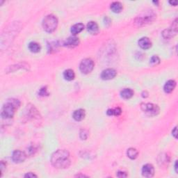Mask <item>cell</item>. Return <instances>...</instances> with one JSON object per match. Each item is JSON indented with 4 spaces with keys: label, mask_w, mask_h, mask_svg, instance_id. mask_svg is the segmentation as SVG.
Returning <instances> with one entry per match:
<instances>
[{
    "label": "cell",
    "mask_w": 178,
    "mask_h": 178,
    "mask_svg": "<svg viewBox=\"0 0 178 178\" xmlns=\"http://www.w3.org/2000/svg\"><path fill=\"white\" fill-rule=\"evenodd\" d=\"M27 154L20 150H15L12 155V160L16 163H22L26 160Z\"/></svg>",
    "instance_id": "7"
},
{
    "label": "cell",
    "mask_w": 178,
    "mask_h": 178,
    "mask_svg": "<svg viewBox=\"0 0 178 178\" xmlns=\"http://www.w3.org/2000/svg\"><path fill=\"white\" fill-rule=\"evenodd\" d=\"M155 18V15L152 13H148L147 15H143L142 17H139L136 19V24L139 26L146 25V24L149 23L154 20V18Z\"/></svg>",
    "instance_id": "6"
},
{
    "label": "cell",
    "mask_w": 178,
    "mask_h": 178,
    "mask_svg": "<svg viewBox=\"0 0 178 178\" xmlns=\"http://www.w3.org/2000/svg\"><path fill=\"white\" fill-rule=\"evenodd\" d=\"M58 25V20L53 15L46 16L42 21V27L44 30L48 33H52L56 30Z\"/></svg>",
    "instance_id": "3"
},
{
    "label": "cell",
    "mask_w": 178,
    "mask_h": 178,
    "mask_svg": "<svg viewBox=\"0 0 178 178\" xmlns=\"http://www.w3.org/2000/svg\"><path fill=\"white\" fill-rule=\"evenodd\" d=\"M117 72L114 69H111V68H109V69H106L102 71L101 74V78L103 80H111L114 78Z\"/></svg>",
    "instance_id": "9"
},
{
    "label": "cell",
    "mask_w": 178,
    "mask_h": 178,
    "mask_svg": "<svg viewBox=\"0 0 178 178\" xmlns=\"http://www.w3.org/2000/svg\"><path fill=\"white\" fill-rule=\"evenodd\" d=\"M94 68V62L91 59H85L81 62L79 70L83 74H89Z\"/></svg>",
    "instance_id": "4"
},
{
    "label": "cell",
    "mask_w": 178,
    "mask_h": 178,
    "mask_svg": "<svg viewBox=\"0 0 178 178\" xmlns=\"http://www.w3.org/2000/svg\"><path fill=\"white\" fill-rule=\"evenodd\" d=\"M25 177H37V175L34 174V173H28L25 175Z\"/></svg>",
    "instance_id": "28"
},
{
    "label": "cell",
    "mask_w": 178,
    "mask_h": 178,
    "mask_svg": "<svg viewBox=\"0 0 178 178\" xmlns=\"http://www.w3.org/2000/svg\"><path fill=\"white\" fill-rule=\"evenodd\" d=\"M169 3H170V4H172V5L177 6V1H175V2H170Z\"/></svg>",
    "instance_id": "31"
},
{
    "label": "cell",
    "mask_w": 178,
    "mask_h": 178,
    "mask_svg": "<svg viewBox=\"0 0 178 178\" xmlns=\"http://www.w3.org/2000/svg\"><path fill=\"white\" fill-rule=\"evenodd\" d=\"M72 117L76 121H82L85 118V111L82 109H77L74 111Z\"/></svg>",
    "instance_id": "13"
},
{
    "label": "cell",
    "mask_w": 178,
    "mask_h": 178,
    "mask_svg": "<svg viewBox=\"0 0 178 178\" xmlns=\"http://www.w3.org/2000/svg\"><path fill=\"white\" fill-rule=\"evenodd\" d=\"M116 175H117L118 177H127V173L125 172H123V171H118Z\"/></svg>",
    "instance_id": "27"
},
{
    "label": "cell",
    "mask_w": 178,
    "mask_h": 178,
    "mask_svg": "<svg viewBox=\"0 0 178 178\" xmlns=\"http://www.w3.org/2000/svg\"><path fill=\"white\" fill-rule=\"evenodd\" d=\"M79 40L78 38L77 37H75V36H71L69 37L68 39H66V40L65 41V43L64 45L66 47H75L79 45Z\"/></svg>",
    "instance_id": "10"
},
{
    "label": "cell",
    "mask_w": 178,
    "mask_h": 178,
    "mask_svg": "<svg viewBox=\"0 0 178 178\" xmlns=\"http://www.w3.org/2000/svg\"><path fill=\"white\" fill-rule=\"evenodd\" d=\"M160 63V59L157 56H153L150 59V63L153 65H157Z\"/></svg>",
    "instance_id": "26"
},
{
    "label": "cell",
    "mask_w": 178,
    "mask_h": 178,
    "mask_svg": "<svg viewBox=\"0 0 178 178\" xmlns=\"http://www.w3.org/2000/svg\"><path fill=\"white\" fill-rule=\"evenodd\" d=\"M20 105V102L18 99H11L7 101L2 109L1 116L4 119H10L13 117L16 109Z\"/></svg>",
    "instance_id": "2"
},
{
    "label": "cell",
    "mask_w": 178,
    "mask_h": 178,
    "mask_svg": "<svg viewBox=\"0 0 178 178\" xmlns=\"http://www.w3.org/2000/svg\"><path fill=\"white\" fill-rule=\"evenodd\" d=\"M37 151V148L34 145H31L29 147L27 148V155H34L35 152Z\"/></svg>",
    "instance_id": "23"
},
{
    "label": "cell",
    "mask_w": 178,
    "mask_h": 178,
    "mask_svg": "<svg viewBox=\"0 0 178 178\" xmlns=\"http://www.w3.org/2000/svg\"><path fill=\"white\" fill-rule=\"evenodd\" d=\"M177 33V30L174 29L173 28L172 29H166L165 30L163 33V37L166 38V39H170L173 36V35Z\"/></svg>",
    "instance_id": "22"
},
{
    "label": "cell",
    "mask_w": 178,
    "mask_h": 178,
    "mask_svg": "<svg viewBox=\"0 0 178 178\" xmlns=\"http://www.w3.org/2000/svg\"><path fill=\"white\" fill-rule=\"evenodd\" d=\"M39 94L40 96L45 97V96H48L49 92H48V91H47V89L46 87H42L40 89Z\"/></svg>",
    "instance_id": "24"
},
{
    "label": "cell",
    "mask_w": 178,
    "mask_h": 178,
    "mask_svg": "<svg viewBox=\"0 0 178 178\" xmlns=\"http://www.w3.org/2000/svg\"><path fill=\"white\" fill-rule=\"evenodd\" d=\"M121 113H122V110H121V109L119 107L108 109L107 111H106L107 115L110 116H120L121 114Z\"/></svg>",
    "instance_id": "21"
},
{
    "label": "cell",
    "mask_w": 178,
    "mask_h": 178,
    "mask_svg": "<svg viewBox=\"0 0 178 178\" xmlns=\"http://www.w3.org/2000/svg\"><path fill=\"white\" fill-rule=\"evenodd\" d=\"M138 155H139V152L137 151L135 148H131L127 149V155L128 157L131 159V160H135V159H136L137 156H138Z\"/></svg>",
    "instance_id": "19"
},
{
    "label": "cell",
    "mask_w": 178,
    "mask_h": 178,
    "mask_svg": "<svg viewBox=\"0 0 178 178\" xmlns=\"http://www.w3.org/2000/svg\"><path fill=\"white\" fill-rule=\"evenodd\" d=\"M89 136V133L86 129H82L80 132V138L82 140H86Z\"/></svg>",
    "instance_id": "25"
},
{
    "label": "cell",
    "mask_w": 178,
    "mask_h": 178,
    "mask_svg": "<svg viewBox=\"0 0 178 178\" xmlns=\"http://www.w3.org/2000/svg\"><path fill=\"white\" fill-rule=\"evenodd\" d=\"M29 50L33 53H37L40 50V46L39 43L35 42H31L29 44Z\"/></svg>",
    "instance_id": "20"
},
{
    "label": "cell",
    "mask_w": 178,
    "mask_h": 178,
    "mask_svg": "<svg viewBox=\"0 0 178 178\" xmlns=\"http://www.w3.org/2000/svg\"><path fill=\"white\" fill-rule=\"evenodd\" d=\"M84 29V25L82 23H77L75 24L71 27V33L73 35H77L82 32Z\"/></svg>",
    "instance_id": "15"
},
{
    "label": "cell",
    "mask_w": 178,
    "mask_h": 178,
    "mask_svg": "<svg viewBox=\"0 0 178 178\" xmlns=\"http://www.w3.org/2000/svg\"><path fill=\"white\" fill-rule=\"evenodd\" d=\"M175 86H176V82L174 80H169L165 84L163 90L166 93H170L174 91Z\"/></svg>",
    "instance_id": "12"
},
{
    "label": "cell",
    "mask_w": 178,
    "mask_h": 178,
    "mask_svg": "<svg viewBox=\"0 0 178 178\" xmlns=\"http://www.w3.org/2000/svg\"><path fill=\"white\" fill-rule=\"evenodd\" d=\"M141 109L148 116H156L160 112V108L157 105L152 103H143L141 104Z\"/></svg>",
    "instance_id": "5"
},
{
    "label": "cell",
    "mask_w": 178,
    "mask_h": 178,
    "mask_svg": "<svg viewBox=\"0 0 178 178\" xmlns=\"http://www.w3.org/2000/svg\"><path fill=\"white\" fill-rule=\"evenodd\" d=\"M139 45L142 49H148L151 47L152 42L150 41V40H149L148 38L143 37V38H141V39H139Z\"/></svg>",
    "instance_id": "11"
},
{
    "label": "cell",
    "mask_w": 178,
    "mask_h": 178,
    "mask_svg": "<svg viewBox=\"0 0 178 178\" xmlns=\"http://www.w3.org/2000/svg\"><path fill=\"white\" fill-rule=\"evenodd\" d=\"M142 175L146 177H151L155 175V168L152 164L144 165L142 168Z\"/></svg>",
    "instance_id": "8"
},
{
    "label": "cell",
    "mask_w": 178,
    "mask_h": 178,
    "mask_svg": "<svg viewBox=\"0 0 178 178\" xmlns=\"http://www.w3.org/2000/svg\"><path fill=\"white\" fill-rule=\"evenodd\" d=\"M63 77L65 79L68 81H72L75 79V74L74 71L71 69H68L64 71L63 72Z\"/></svg>",
    "instance_id": "18"
},
{
    "label": "cell",
    "mask_w": 178,
    "mask_h": 178,
    "mask_svg": "<svg viewBox=\"0 0 178 178\" xmlns=\"http://www.w3.org/2000/svg\"><path fill=\"white\" fill-rule=\"evenodd\" d=\"M175 172H176V173H177V161H175Z\"/></svg>",
    "instance_id": "32"
},
{
    "label": "cell",
    "mask_w": 178,
    "mask_h": 178,
    "mask_svg": "<svg viewBox=\"0 0 178 178\" xmlns=\"http://www.w3.org/2000/svg\"><path fill=\"white\" fill-rule=\"evenodd\" d=\"M51 163L56 168H66L70 165V154L65 149L56 151L51 157Z\"/></svg>",
    "instance_id": "1"
},
{
    "label": "cell",
    "mask_w": 178,
    "mask_h": 178,
    "mask_svg": "<svg viewBox=\"0 0 178 178\" xmlns=\"http://www.w3.org/2000/svg\"><path fill=\"white\" fill-rule=\"evenodd\" d=\"M110 8L113 13H119L122 11L123 7L122 4H121L120 2H113V3L111 4Z\"/></svg>",
    "instance_id": "17"
},
{
    "label": "cell",
    "mask_w": 178,
    "mask_h": 178,
    "mask_svg": "<svg viewBox=\"0 0 178 178\" xmlns=\"http://www.w3.org/2000/svg\"><path fill=\"white\" fill-rule=\"evenodd\" d=\"M87 29L92 34H97L99 30L98 24H97L96 22H92V21L89 22L87 24Z\"/></svg>",
    "instance_id": "14"
},
{
    "label": "cell",
    "mask_w": 178,
    "mask_h": 178,
    "mask_svg": "<svg viewBox=\"0 0 178 178\" xmlns=\"http://www.w3.org/2000/svg\"><path fill=\"white\" fill-rule=\"evenodd\" d=\"M142 97H143V98H146L148 97V93L147 91H143L142 92Z\"/></svg>",
    "instance_id": "30"
},
{
    "label": "cell",
    "mask_w": 178,
    "mask_h": 178,
    "mask_svg": "<svg viewBox=\"0 0 178 178\" xmlns=\"http://www.w3.org/2000/svg\"><path fill=\"white\" fill-rule=\"evenodd\" d=\"M134 92L133 91V90L131 89H123V91H121L120 92V96L122 97L124 99H130L132 98V96H134Z\"/></svg>",
    "instance_id": "16"
},
{
    "label": "cell",
    "mask_w": 178,
    "mask_h": 178,
    "mask_svg": "<svg viewBox=\"0 0 178 178\" xmlns=\"http://www.w3.org/2000/svg\"><path fill=\"white\" fill-rule=\"evenodd\" d=\"M172 134L175 139H177V127L174 128V129L172 131Z\"/></svg>",
    "instance_id": "29"
}]
</instances>
